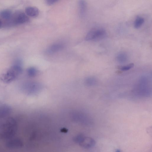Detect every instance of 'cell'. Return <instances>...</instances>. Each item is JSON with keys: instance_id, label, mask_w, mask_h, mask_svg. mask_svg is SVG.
<instances>
[{"instance_id": "obj_5", "label": "cell", "mask_w": 152, "mask_h": 152, "mask_svg": "<svg viewBox=\"0 0 152 152\" xmlns=\"http://www.w3.org/2000/svg\"><path fill=\"white\" fill-rule=\"evenodd\" d=\"M6 146L10 149L19 148L23 145L22 141L19 138L9 139L6 143Z\"/></svg>"}, {"instance_id": "obj_1", "label": "cell", "mask_w": 152, "mask_h": 152, "mask_svg": "<svg viewBox=\"0 0 152 152\" xmlns=\"http://www.w3.org/2000/svg\"><path fill=\"white\" fill-rule=\"evenodd\" d=\"M17 129L16 121L13 118H8L3 123L0 133V138L3 140H9L15 134Z\"/></svg>"}, {"instance_id": "obj_12", "label": "cell", "mask_w": 152, "mask_h": 152, "mask_svg": "<svg viewBox=\"0 0 152 152\" xmlns=\"http://www.w3.org/2000/svg\"><path fill=\"white\" fill-rule=\"evenodd\" d=\"M80 15L81 16L85 14L86 8L87 3L84 0H80L78 3Z\"/></svg>"}, {"instance_id": "obj_17", "label": "cell", "mask_w": 152, "mask_h": 152, "mask_svg": "<svg viewBox=\"0 0 152 152\" xmlns=\"http://www.w3.org/2000/svg\"><path fill=\"white\" fill-rule=\"evenodd\" d=\"M85 82L87 85L91 86L94 85L96 83V80L95 78L93 77H89L86 78Z\"/></svg>"}, {"instance_id": "obj_16", "label": "cell", "mask_w": 152, "mask_h": 152, "mask_svg": "<svg viewBox=\"0 0 152 152\" xmlns=\"http://www.w3.org/2000/svg\"><path fill=\"white\" fill-rule=\"evenodd\" d=\"M134 66V64L132 63L126 65L119 66L118 68L121 71H126L130 69L133 68Z\"/></svg>"}, {"instance_id": "obj_11", "label": "cell", "mask_w": 152, "mask_h": 152, "mask_svg": "<svg viewBox=\"0 0 152 152\" xmlns=\"http://www.w3.org/2000/svg\"><path fill=\"white\" fill-rule=\"evenodd\" d=\"M117 61L120 63H125L128 59V56L126 53L124 52H121L118 53L116 56Z\"/></svg>"}, {"instance_id": "obj_13", "label": "cell", "mask_w": 152, "mask_h": 152, "mask_svg": "<svg viewBox=\"0 0 152 152\" xmlns=\"http://www.w3.org/2000/svg\"><path fill=\"white\" fill-rule=\"evenodd\" d=\"M145 22L144 19L140 16H137L134 23V26L136 29H138L141 27Z\"/></svg>"}, {"instance_id": "obj_9", "label": "cell", "mask_w": 152, "mask_h": 152, "mask_svg": "<svg viewBox=\"0 0 152 152\" xmlns=\"http://www.w3.org/2000/svg\"><path fill=\"white\" fill-rule=\"evenodd\" d=\"M64 47V46L62 44L59 43L54 44L48 48L47 52L48 53H53L61 50Z\"/></svg>"}, {"instance_id": "obj_7", "label": "cell", "mask_w": 152, "mask_h": 152, "mask_svg": "<svg viewBox=\"0 0 152 152\" xmlns=\"http://www.w3.org/2000/svg\"><path fill=\"white\" fill-rule=\"evenodd\" d=\"M12 109L9 105L3 104L0 106V118L9 115L12 112Z\"/></svg>"}, {"instance_id": "obj_3", "label": "cell", "mask_w": 152, "mask_h": 152, "mask_svg": "<svg viewBox=\"0 0 152 152\" xmlns=\"http://www.w3.org/2000/svg\"><path fill=\"white\" fill-rule=\"evenodd\" d=\"M107 35L106 31L104 28H95L88 32L86 37L85 39L88 41H97L104 39Z\"/></svg>"}, {"instance_id": "obj_2", "label": "cell", "mask_w": 152, "mask_h": 152, "mask_svg": "<svg viewBox=\"0 0 152 152\" xmlns=\"http://www.w3.org/2000/svg\"><path fill=\"white\" fill-rule=\"evenodd\" d=\"M20 65L15 64L10 68L1 77V80L4 83H10L15 80L22 73Z\"/></svg>"}, {"instance_id": "obj_6", "label": "cell", "mask_w": 152, "mask_h": 152, "mask_svg": "<svg viewBox=\"0 0 152 152\" xmlns=\"http://www.w3.org/2000/svg\"><path fill=\"white\" fill-rule=\"evenodd\" d=\"M28 20L29 18L26 14L20 12L17 14L14 17L13 23L15 24L19 25L26 23Z\"/></svg>"}, {"instance_id": "obj_14", "label": "cell", "mask_w": 152, "mask_h": 152, "mask_svg": "<svg viewBox=\"0 0 152 152\" xmlns=\"http://www.w3.org/2000/svg\"><path fill=\"white\" fill-rule=\"evenodd\" d=\"M12 16V12L9 10H4L2 11L0 13V16L4 19H9Z\"/></svg>"}, {"instance_id": "obj_4", "label": "cell", "mask_w": 152, "mask_h": 152, "mask_svg": "<svg viewBox=\"0 0 152 152\" xmlns=\"http://www.w3.org/2000/svg\"><path fill=\"white\" fill-rule=\"evenodd\" d=\"M40 87L39 84L36 82H28L25 83L22 88L24 92L28 94L37 90Z\"/></svg>"}, {"instance_id": "obj_18", "label": "cell", "mask_w": 152, "mask_h": 152, "mask_svg": "<svg viewBox=\"0 0 152 152\" xmlns=\"http://www.w3.org/2000/svg\"><path fill=\"white\" fill-rule=\"evenodd\" d=\"M59 0H46L47 4L48 5H51L57 2Z\"/></svg>"}, {"instance_id": "obj_19", "label": "cell", "mask_w": 152, "mask_h": 152, "mask_svg": "<svg viewBox=\"0 0 152 152\" xmlns=\"http://www.w3.org/2000/svg\"><path fill=\"white\" fill-rule=\"evenodd\" d=\"M2 26V22L1 20H0V28Z\"/></svg>"}, {"instance_id": "obj_10", "label": "cell", "mask_w": 152, "mask_h": 152, "mask_svg": "<svg viewBox=\"0 0 152 152\" xmlns=\"http://www.w3.org/2000/svg\"><path fill=\"white\" fill-rule=\"evenodd\" d=\"M25 11L27 15L31 17H37L39 12L38 9L34 7H28L26 8Z\"/></svg>"}, {"instance_id": "obj_8", "label": "cell", "mask_w": 152, "mask_h": 152, "mask_svg": "<svg viewBox=\"0 0 152 152\" xmlns=\"http://www.w3.org/2000/svg\"><path fill=\"white\" fill-rule=\"evenodd\" d=\"M81 143L83 147L86 148H89L93 147L95 145L96 142L92 138L86 137L82 139Z\"/></svg>"}, {"instance_id": "obj_15", "label": "cell", "mask_w": 152, "mask_h": 152, "mask_svg": "<svg viewBox=\"0 0 152 152\" xmlns=\"http://www.w3.org/2000/svg\"><path fill=\"white\" fill-rule=\"evenodd\" d=\"M28 76L30 77H34L36 76L37 73V69L34 67L28 68L27 71Z\"/></svg>"}]
</instances>
